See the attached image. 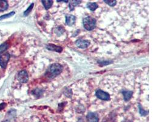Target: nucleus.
I'll return each instance as SVG.
<instances>
[{
  "label": "nucleus",
  "instance_id": "obj_1",
  "mask_svg": "<svg viewBox=\"0 0 162 122\" xmlns=\"http://www.w3.org/2000/svg\"><path fill=\"white\" fill-rule=\"evenodd\" d=\"M63 67L59 64H53L48 69L46 75L50 78H53L62 72Z\"/></svg>",
  "mask_w": 162,
  "mask_h": 122
},
{
  "label": "nucleus",
  "instance_id": "obj_2",
  "mask_svg": "<svg viewBox=\"0 0 162 122\" xmlns=\"http://www.w3.org/2000/svg\"><path fill=\"white\" fill-rule=\"evenodd\" d=\"M84 27L88 31H92L96 27V19L93 17H87L83 19Z\"/></svg>",
  "mask_w": 162,
  "mask_h": 122
},
{
  "label": "nucleus",
  "instance_id": "obj_3",
  "mask_svg": "<svg viewBox=\"0 0 162 122\" xmlns=\"http://www.w3.org/2000/svg\"><path fill=\"white\" fill-rule=\"evenodd\" d=\"M95 95L96 97L104 101H109L110 99V95L108 93L104 92L100 89L97 90V92H95Z\"/></svg>",
  "mask_w": 162,
  "mask_h": 122
},
{
  "label": "nucleus",
  "instance_id": "obj_4",
  "mask_svg": "<svg viewBox=\"0 0 162 122\" xmlns=\"http://www.w3.org/2000/svg\"><path fill=\"white\" fill-rule=\"evenodd\" d=\"M10 59V54L9 53H5L0 56V65L2 68L4 69Z\"/></svg>",
  "mask_w": 162,
  "mask_h": 122
},
{
  "label": "nucleus",
  "instance_id": "obj_5",
  "mask_svg": "<svg viewBox=\"0 0 162 122\" xmlns=\"http://www.w3.org/2000/svg\"><path fill=\"white\" fill-rule=\"evenodd\" d=\"M76 45L80 48H88L90 42L89 41L87 40H83V39H78L76 41Z\"/></svg>",
  "mask_w": 162,
  "mask_h": 122
},
{
  "label": "nucleus",
  "instance_id": "obj_6",
  "mask_svg": "<svg viewBox=\"0 0 162 122\" xmlns=\"http://www.w3.org/2000/svg\"><path fill=\"white\" fill-rule=\"evenodd\" d=\"M18 80L21 82L26 83L27 82V81L29 79V76H28V74L26 71L23 70V71H21L20 73H18Z\"/></svg>",
  "mask_w": 162,
  "mask_h": 122
},
{
  "label": "nucleus",
  "instance_id": "obj_7",
  "mask_svg": "<svg viewBox=\"0 0 162 122\" xmlns=\"http://www.w3.org/2000/svg\"><path fill=\"white\" fill-rule=\"evenodd\" d=\"M87 120L88 122H98V116L97 113L89 112L86 117Z\"/></svg>",
  "mask_w": 162,
  "mask_h": 122
},
{
  "label": "nucleus",
  "instance_id": "obj_8",
  "mask_svg": "<svg viewBox=\"0 0 162 122\" xmlns=\"http://www.w3.org/2000/svg\"><path fill=\"white\" fill-rule=\"evenodd\" d=\"M76 21V17L73 15H66V23L69 26H72L75 24Z\"/></svg>",
  "mask_w": 162,
  "mask_h": 122
},
{
  "label": "nucleus",
  "instance_id": "obj_9",
  "mask_svg": "<svg viewBox=\"0 0 162 122\" xmlns=\"http://www.w3.org/2000/svg\"><path fill=\"white\" fill-rule=\"evenodd\" d=\"M46 48L50 51H56V52H58L60 53L62 51L63 48L59 46H57L53 44H49L46 46Z\"/></svg>",
  "mask_w": 162,
  "mask_h": 122
},
{
  "label": "nucleus",
  "instance_id": "obj_10",
  "mask_svg": "<svg viewBox=\"0 0 162 122\" xmlns=\"http://www.w3.org/2000/svg\"><path fill=\"white\" fill-rule=\"evenodd\" d=\"M122 94L123 95L124 99L126 101H129L133 95V92L132 91H129V90H123L122 91Z\"/></svg>",
  "mask_w": 162,
  "mask_h": 122
},
{
  "label": "nucleus",
  "instance_id": "obj_11",
  "mask_svg": "<svg viewBox=\"0 0 162 122\" xmlns=\"http://www.w3.org/2000/svg\"><path fill=\"white\" fill-rule=\"evenodd\" d=\"M86 7L91 11H95L98 6V4L96 3V2H88L87 4H86Z\"/></svg>",
  "mask_w": 162,
  "mask_h": 122
},
{
  "label": "nucleus",
  "instance_id": "obj_12",
  "mask_svg": "<svg viewBox=\"0 0 162 122\" xmlns=\"http://www.w3.org/2000/svg\"><path fill=\"white\" fill-rule=\"evenodd\" d=\"M41 2H42L43 4L44 5V6L46 10L49 9V8H50V7L53 4V1H50V0H46V1L43 0V1H41Z\"/></svg>",
  "mask_w": 162,
  "mask_h": 122
},
{
  "label": "nucleus",
  "instance_id": "obj_13",
  "mask_svg": "<svg viewBox=\"0 0 162 122\" xmlns=\"http://www.w3.org/2000/svg\"><path fill=\"white\" fill-rule=\"evenodd\" d=\"M80 3H81V1H72L71 2H70L69 6L70 11H73L75 7H76Z\"/></svg>",
  "mask_w": 162,
  "mask_h": 122
},
{
  "label": "nucleus",
  "instance_id": "obj_14",
  "mask_svg": "<svg viewBox=\"0 0 162 122\" xmlns=\"http://www.w3.org/2000/svg\"><path fill=\"white\" fill-rule=\"evenodd\" d=\"M8 7V4L6 1H0V12L6 10Z\"/></svg>",
  "mask_w": 162,
  "mask_h": 122
},
{
  "label": "nucleus",
  "instance_id": "obj_15",
  "mask_svg": "<svg viewBox=\"0 0 162 122\" xmlns=\"http://www.w3.org/2000/svg\"><path fill=\"white\" fill-rule=\"evenodd\" d=\"M64 32H65V29L63 27H62V26H58L55 29V33L58 36L61 35L62 34H63Z\"/></svg>",
  "mask_w": 162,
  "mask_h": 122
},
{
  "label": "nucleus",
  "instance_id": "obj_16",
  "mask_svg": "<svg viewBox=\"0 0 162 122\" xmlns=\"http://www.w3.org/2000/svg\"><path fill=\"white\" fill-rule=\"evenodd\" d=\"M105 2H106L107 4H108L109 6L113 7L114 6H116L117 4V1L116 0H112V1H108V0H104L103 1Z\"/></svg>",
  "mask_w": 162,
  "mask_h": 122
},
{
  "label": "nucleus",
  "instance_id": "obj_17",
  "mask_svg": "<svg viewBox=\"0 0 162 122\" xmlns=\"http://www.w3.org/2000/svg\"><path fill=\"white\" fill-rule=\"evenodd\" d=\"M139 112H140V114L141 115V116H146L148 114V112L147 111H145L141 107V104H139Z\"/></svg>",
  "mask_w": 162,
  "mask_h": 122
},
{
  "label": "nucleus",
  "instance_id": "obj_18",
  "mask_svg": "<svg viewBox=\"0 0 162 122\" xmlns=\"http://www.w3.org/2000/svg\"><path fill=\"white\" fill-rule=\"evenodd\" d=\"M14 14H15V12H10V14H6V15H4L0 17V20H3V19H7V18L10 17H12V15H14Z\"/></svg>",
  "mask_w": 162,
  "mask_h": 122
},
{
  "label": "nucleus",
  "instance_id": "obj_19",
  "mask_svg": "<svg viewBox=\"0 0 162 122\" xmlns=\"http://www.w3.org/2000/svg\"><path fill=\"white\" fill-rule=\"evenodd\" d=\"M34 3H32L29 7H28V9L24 12V15H25V16H27V15H29V14L30 12V11H32V8H33V7H34Z\"/></svg>",
  "mask_w": 162,
  "mask_h": 122
},
{
  "label": "nucleus",
  "instance_id": "obj_20",
  "mask_svg": "<svg viewBox=\"0 0 162 122\" xmlns=\"http://www.w3.org/2000/svg\"><path fill=\"white\" fill-rule=\"evenodd\" d=\"M9 45L7 44H3L0 45V53H2L4 51H6L7 49L8 48Z\"/></svg>",
  "mask_w": 162,
  "mask_h": 122
},
{
  "label": "nucleus",
  "instance_id": "obj_21",
  "mask_svg": "<svg viewBox=\"0 0 162 122\" xmlns=\"http://www.w3.org/2000/svg\"><path fill=\"white\" fill-rule=\"evenodd\" d=\"M6 106V104L5 103H2L0 104V111L2 110V109L4 108V107Z\"/></svg>",
  "mask_w": 162,
  "mask_h": 122
},
{
  "label": "nucleus",
  "instance_id": "obj_22",
  "mask_svg": "<svg viewBox=\"0 0 162 122\" xmlns=\"http://www.w3.org/2000/svg\"><path fill=\"white\" fill-rule=\"evenodd\" d=\"M57 2H68V0H66V1H60V0H58L57 1Z\"/></svg>",
  "mask_w": 162,
  "mask_h": 122
}]
</instances>
